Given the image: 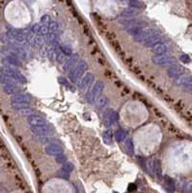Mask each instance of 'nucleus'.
Segmentation results:
<instances>
[{
	"label": "nucleus",
	"instance_id": "25",
	"mask_svg": "<svg viewBox=\"0 0 192 193\" xmlns=\"http://www.w3.org/2000/svg\"><path fill=\"white\" fill-rule=\"evenodd\" d=\"M130 5V8L132 9H141V7L143 6V3L142 2H139V1H130L129 3Z\"/></svg>",
	"mask_w": 192,
	"mask_h": 193
},
{
	"label": "nucleus",
	"instance_id": "26",
	"mask_svg": "<svg viewBox=\"0 0 192 193\" xmlns=\"http://www.w3.org/2000/svg\"><path fill=\"white\" fill-rule=\"evenodd\" d=\"M55 159H56V161H57V163H64L65 164L67 162V157L64 154H61L60 156L56 157Z\"/></svg>",
	"mask_w": 192,
	"mask_h": 193
},
{
	"label": "nucleus",
	"instance_id": "18",
	"mask_svg": "<svg viewBox=\"0 0 192 193\" xmlns=\"http://www.w3.org/2000/svg\"><path fill=\"white\" fill-rule=\"evenodd\" d=\"M137 15H139V12L136 9H132V8H129V9H126L122 12L121 17L126 18V19H132L135 17H137Z\"/></svg>",
	"mask_w": 192,
	"mask_h": 193
},
{
	"label": "nucleus",
	"instance_id": "6",
	"mask_svg": "<svg viewBox=\"0 0 192 193\" xmlns=\"http://www.w3.org/2000/svg\"><path fill=\"white\" fill-rule=\"evenodd\" d=\"M151 62L160 67H172L177 65V60L169 55H155L151 56Z\"/></svg>",
	"mask_w": 192,
	"mask_h": 193
},
{
	"label": "nucleus",
	"instance_id": "14",
	"mask_svg": "<svg viewBox=\"0 0 192 193\" xmlns=\"http://www.w3.org/2000/svg\"><path fill=\"white\" fill-rule=\"evenodd\" d=\"M3 90L6 94L12 96L21 94V87L19 85H3Z\"/></svg>",
	"mask_w": 192,
	"mask_h": 193
},
{
	"label": "nucleus",
	"instance_id": "21",
	"mask_svg": "<svg viewBox=\"0 0 192 193\" xmlns=\"http://www.w3.org/2000/svg\"><path fill=\"white\" fill-rule=\"evenodd\" d=\"M102 136H103V141H105V144H111L112 141H113V135H112V132L109 130L105 131Z\"/></svg>",
	"mask_w": 192,
	"mask_h": 193
},
{
	"label": "nucleus",
	"instance_id": "5",
	"mask_svg": "<svg viewBox=\"0 0 192 193\" xmlns=\"http://www.w3.org/2000/svg\"><path fill=\"white\" fill-rule=\"evenodd\" d=\"M103 89H105V84H103L102 81L96 82L92 86L91 89L85 95V99H86L87 102L90 104H95L96 102H97V101L101 96V93H102Z\"/></svg>",
	"mask_w": 192,
	"mask_h": 193
},
{
	"label": "nucleus",
	"instance_id": "10",
	"mask_svg": "<svg viewBox=\"0 0 192 193\" xmlns=\"http://www.w3.org/2000/svg\"><path fill=\"white\" fill-rule=\"evenodd\" d=\"M79 60V55L77 53H73V55L70 56L68 59L63 64V70L65 71H70L71 69H74L78 63Z\"/></svg>",
	"mask_w": 192,
	"mask_h": 193
},
{
	"label": "nucleus",
	"instance_id": "15",
	"mask_svg": "<svg viewBox=\"0 0 192 193\" xmlns=\"http://www.w3.org/2000/svg\"><path fill=\"white\" fill-rule=\"evenodd\" d=\"M161 42H162V37L159 34V35H156L154 37H151L150 39L146 40V41L144 42V45L147 47H151V46H156L158 44H161Z\"/></svg>",
	"mask_w": 192,
	"mask_h": 193
},
{
	"label": "nucleus",
	"instance_id": "9",
	"mask_svg": "<svg viewBox=\"0 0 192 193\" xmlns=\"http://www.w3.org/2000/svg\"><path fill=\"white\" fill-rule=\"evenodd\" d=\"M94 80H95L94 75L93 74H90V72H88V74H86L80 80H79V82H78V88L81 91H84V90L88 89V88H90L91 85H93Z\"/></svg>",
	"mask_w": 192,
	"mask_h": 193
},
{
	"label": "nucleus",
	"instance_id": "4",
	"mask_svg": "<svg viewBox=\"0 0 192 193\" xmlns=\"http://www.w3.org/2000/svg\"><path fill=\"white\" fill-rule=\"evenodd\" d=\"M0 75H4L8 77L14 79L15 81H17L19 85H24L27 82L26 77L15 68L3 66L0 68Z\"/></svg>",
	"mask_w": 192,
	"mask_h": 193
},
{
	"label": "nucleus",
	"instance_id": "22",
	"mask_svg": "<svg viewBox=\"0 0 192 193\" xmlns=\"http://www.w3.org/2000/svg\"><path fill=\"white\" fill-rule=\"evenodd\" d=\"M108 99L107 98H105V96H100V98L97 101V105L99 106V107H100V108H103V107H105V106H107L108 105Z\"/></svg>",
	"mask_w": 192,
	"mask_h": 193
},
{
	"label": "nucleus",
	"instance_id": "13",
	"mask_svg": "<svg viewBox=\"0 0 192 193\" xmlns=\"http://www.w3.org/2000/svg\"><path fill=\"white\" fill-rule=\"evenodd\" d=\"M73 170H74V165L71 164L70 162L67 161L61 167V169L58 172V175L63 179H69V177H70V173L73 172Z\"/></svg>",
	"mask_w": 192,
	"mask_h": 193
},
{
	"label": "nucleus",
	"instance_id": "20",
	"mask_svg": "<svg viewBox=\"0 0 192 193\" xmlns=\"http://www.w3.org/2000/svg\"><path fill=\"white\" fill-rule=\"evenodd\" d=\"M126 138V131L124 130H122V128H119V130L116 131V132H115V139L118 142H122Z\"/></svg>",
	"mask_w": 192,
	"mask_h": 193
},
{
	"label": "nucleus",
	"instance_id": "3",
	"mask_svg": "<svg viewBox=\"0 0 192 193\" xmlns=\"http://www.w3.org/2000/svg\"><path fill=\"white\" fill-rule=\"evenodd\" d=\"M88 70V64L85 61H80L77 65L69 71V79L71 83H78Z\"/></svg>",
	"mask_w": 192,
	"mask_h": 193
},
{
	"label": "nucleus",
	"instance_id": "24",
	"mask_svg": "<svg viewBox=\"0 0 192 193\" xmlns=\"http://www.w3.org/2000/svg\"><path fill=\"white\" fill-rule=\"evenodd\" d=\"M58 81H59V83L62 84L63 86L67 87L68 89H71V85H70V83L69 82V80H67L65 77H63V76L59 77V78H58Z\"/></svg>",
	"mask_w": 192,
	"mask_h": 193
},
{
	"label": "nucleus",
	"instance_id": "11",
	"mask_svg": "<svg viewBox=\"0 0 192 193\" xmlns=\"http://www.w3.org/2000/svg\"><path fill=\"white\" fill-rule=\"evenodd\" d=\"M176 84L187 90L192 89V75H181L176 79Z\"/></svg>",
	"mask_w": 192,
	"mask_h": 193
},
{
	"label": "nucleus",
	"instance_id": "27",
	"mask_svg": "<svg viewBox=\"0 0 192 193\" xmlns=\"http://www.w3.org/2000/svg\"><path fill=\"white\" fill-rule=\"evenodd\" d=\"M181 60L182 62H185V63H189L190 62V58H189V56L187 54H182L181 56Z\"/></svg>",
	"mask_w": 192,
	"mask_h": 193
},
{
	"label": "nucleus",
	"instance_id": "8",
	"mask_svg": "<svg viewBox=\"0 0 192 193\" xmlns=\"http://www.w3.org/2000/svg\"><path fill=\"white\" fill-rule=\"evenodd\" d=\"M45 152L49 156H53V157H58L61 154H63V148L60 146L59 144L55 142H50L49 144H47L45 149Z\"/></svg>",
	"mask_w": 192,
	"mask_h": 193
},
{
	"label": "nucleus",
	"instance_id": "28",
	"mask_svg": "<svg viewBox=\"0 0 192 193\" xmlns=\"http://www.w3.org/2000/svg\"><path fill=\"white\" fill-rule=\"evenodd\" d=\"M75 189H76V193H81V188L79 187H76Z\"/></svg>",
	"mask_w": 192,
	"mask_h": 193
},
{
	"label": "nucleus",
	"instance_id": "23",
	"mask_svg": "<svg viewBox=\"0 0 192 193\" xmlns=\"http://www.w3.org/2000/svg\"><path fill=\"white\" fill-rule=\"evenodd\" d=\"M126 150H127V152H129V154L130 156L134 155V147H133L132 140L130 138H129L126 141Z\"/></svg>",
	"mask_w": 192,
	"mask_h": 193
},
{
	"label": "nucleus",
	"instance_id": "29",
	"mask_svg": "<svg viewBox=\"0 0 192 193\" xmlns=\"http://www.w3.org/2000/svg\"><path fill=\"white\" fill-rule=\"evenodd\" d=\"M190 91H191V92H192V89H191V90H190Z\"/></svg>",
	"mask_w": 192,
	"mask_h": 193
},
{
	"label": "nucleus",
	"instance_id": "19",
	"mask_svg": "<svg viewBox=\"0 0 192 193\" xmlns=\"http://www.w3.org/2000/svg\"><path fill=\"white\" fill-rule=\"evenodd\" d=\"M0 83L2 84V86L3 85H19L17 81H15L14 79L8 77L4 75H0Z\"/></svg>",
	"mask_w": 192,
	"mask_h": 193
},
{
	"label": "nucleus",
	"instance_id": "1",
	"mask_svg": "<svg viewBox=\"0 0 192 193\" xmlns=\"http://www.w3.org/2000/svg\"><path fill=\"white\" fill-rule=\"evenodd\" d=\"M27 123L31 131L39 137L49 136L52 133L50 125L45 118L41 116H38L36 114L30 115L27 118Z\"/></svg>",
	"mask_w": 192,
	"mask_h": 193
},
{
	"label": "nucleus",
	"instance_id": "16",
	"mask_svg": "<svg viewBox=\"0 0 192 193\" xmlns=\"http://www.w3.org/2000/svg\"><path fill=\"white\" fill-rule=\"evenodd\" d=\"M169 51V46L165 44H158L153 48V52L156 55H167L166 53Z\"/></svg>",
	"mask_w": 192,
	"mask_h": 193
},
{
	"label": "nucleus",
	"instance_id": "2",
	"mask_svg": "<svg viewBox=\"0 0 192 193\" xmlns=\"http://www.w3.org/2000/svg\"><path fill=\"white\" fill-rule=\"evenodd\" d=\"M32 102V96L27 93H21L13 96L11 98V106L15 110H24L30 108Z\"/></svg>",
	"mask_w": 192,
	"mask_h": 193
},
{
	"label": "nucleus",
	"instance_id": "7",
	"mask_svg": "<svg viewBox=\"0 0 192 193\" xmlns=\"http://www.w3.org/2000/svg\"><path fill=\"white\" fill-rule=\"evenodd\" d=\"M119 119V115L118 113L111 108H107L103 114V122H105V125L106 127H110L113 124H115Z\"/></svg>",
	"mask_w": 192,
	"mask_h": 193
},
{
	"label": "nucleus",
	"instance_id": "12",
	"mask_svg": "<svg viewBox=\"0 0 192 193\" xmlns=\"http://www.w3.org/2000/svg\"><path fill=\"white\" fill-rule=\"evenodd\" d=\"M186 72V69L180 66V65H175L170 67L167 70V75L170 77H180Z\"/></svg>",
	"mask_w": 192,
	"mask_h": 193
},
{
	"label": "nucleus",
	"instance_id": "17",
	"mask_svg": "<svg viewBox=\"0 0 192 193\" xmlns=\"http://www.w3.org/2000/svg\"><path fill=\"white\" fill-rule=\"evenodd\" d=\"M151 172L154 173V175H156L158 179L161 178L162 171H161L160 163H159V161L157 159H155L153 162H151Z\"/></svg>",
	"mask_w": 192,
	"mask_h": 193
}]
</instances>
